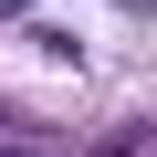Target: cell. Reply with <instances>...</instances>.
<instances>
[{
    "label": "cell",
    "instance_id": "6da1fadb",
    "mask_svg": "<svg viewBox=\"0 0 157 157\" xmlns=\"http://www.w3.org/2000/svg\"><path fill=\"white\" fill-rule=\"evenodd\" d=\"M11 11H32V0H0V21H11Z\"/></svg>",
    "mask_w": 157,
    "mask_h": 157
}]
</instances>
